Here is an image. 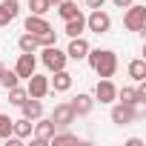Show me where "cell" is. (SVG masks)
Wrapping results in <instances>:
<instances>
[{"label": "cell", "instance_id": "cell-1", "mask_svg": "<svg viewBox=\"0 0 146 146\" xmlns=\"http://www.w3.org/2000/svg\"><path fill=\"white\" fill-rule=\"evenodd\" d=\"M86 60H89V66L98 72L100 78H112L117 72V54L109 52V49H89Z\"/></svg>", "mask_w": 146, "mask_h": 146}, {"label": "cell", "instance_id": "cell-2", "mask_svg": "<svg viewBox=\"0 0 146 146\" xmlns=\"http://www.w3.org/2000/svg\"><path fill=\"white\" fill-rule=\"evenodd\" d=\"M140 117V112H137V106L135 103H115L112 106V123H117V126H129V123H135Z\"/></svg>", "mask_w": 146, "mask_h": 146}, {"label": "cell", "instance_id": "cell-3", "mask_svg": "<svg viewBox=\"0 0 146 146\" xmlns=\"http://www.w3.org/2000/svg\"><path fill=\"white\" fill-rule=\"evenodd\" d=\"M123 26L129 32H143L146 29V6H126V17H123Z\"/></svg>", "mask_w": 146, "mask_h": 146}, {"label": "cell", "instance_id": "cell-4", "mask_svg": "<svg viewBox=\"0 0 146 146\" xmlns=\"http://www.w3.org/2000/svg\"><path fill=\"white\" fill-rule=\"evenodd\" d=\"M86 29L95 32V35H106L112 29V17L103 12V9H92V15L86 17Z\"/></svg>", "mask_w": 146, "mask_h": 146}, {"label": "cell", "instance_id": "cell-5", "mask_svg": "<svg viewBox=\"0 0 146 146\" xmlns=\"http://www.w3.org/2000/svg\"><path fill=\"white\" fill-rule=\"evenodd\" d=\"M66 52H60L57 49V43L54 46H43V66L49 69V72H57V69H66Z\"/></svg>", "mask_w": 146, "mask_h": 146}, {"label": "cell", "instance_id": "cell-6", "mask_svg": "<svg viewBox=\"0 0 146 146\" xmlns=\"http://www.w3.org/2000/svg\"><path fill=\"white\" fill-rule=\"evenodd\" d=\"M75 109H72V103H57L54 106V112H52V123L57 126V129H69L72 123H75Z\"/></svg>", "mask_w": 146, "mask_h": 146}, {"label": "cell", "instance_id": "cell-7", "mask_svg": "<svg viewBox=\"0 0 146 146\" xmlns=\"http://www.w3.org/2000/svg\"><path fill=\"white\" fill-rule=\"evenodd\" d=\"M95 100H100V103H115V100H117V86H115L109 78H100V83L95 86Z\"/></svg>", "mask_w": 146, "mask_h": 146}, {"label": "cell", "instance_id": "cell-8", "mask_svg": "<svg viewBox=\"0 0 146 146\" xmlns=\"http://www.w3.org/2000/svg\"><path fill=\"white\" fill-rule=\"evenodd\" d=\"M89 40L80 35V37H72V43H69V49H66V57L69 60H86V54H89Z\"/></svg>", "mask_w": 146, "mask_h": 146}, {"label": "cell", "instance_id": "cell-9", "mask_svg": "<svg viewBox=\"0 0 146 146\" xmlns=\"http://www.w3.org/2000/svg\"><path fill=\"white\" fill-rule=\"evenodd\" d=\"M29 80V86H26V92H29V98H46L49 95V78H43V75H35L32 78H26Z\"/></svg>", "mask_w": 146, "mask_h": 146}, {"label": "cell", "instance_id": "cell-10", "mask_svg": "<svg viewBox=\"0 0 146 146\" xmlns=\"http://www.w3.org/2000/svg\"><path fill=\"white\" fill-rule=\"evenodd\" d=\"M32 132H35V140H40V143H49V140H52V135L57 132V126L52 123V117H49V120L37 117V120H35V126H32Z\"/></svg>", "mask_w": 146, "mask_h": 146}, {"label": "cell", "instance_id": "cell-11", "mask_svg": "<svg viewBox=\"0 0 146 146\" xmlns=\"http://www.w3.org/2000/svg\"><path fill=\"white\" fill-rule=\"evenodd\" d=\"M35 69H37V60H35V54H32V52H23V54L17 57V66H15L17 78H32V75H35Z\"/></svg>", "mask_w": 146, "mask_h": 146}, {"label": "cell", "instance_id": "cell-12", "mask_svg": "<svg viewBox=\"0 0 146 146\" xmlns=\"http://www.w3.org/2000/svg\"><path fill=\"white\" fill-rule=\"evenodd\" d=\"M17 12H20L17 0H3V3H0V26H9L17 17Z\"/></svg>", "mask_w": 146, "mask_h": 146}, {"label": "cell", "instance_id": "cell-13", "mask_svg": "<svg viewBox=\"0 0 146 146\" xmlns=\"http://www.w3.org/2000/svg\"><path fill=\"white\" fill-rule=\"evenodd\" d=\"M20 109H23V117H29V120L43 117V103H40V98H26V100L20 103Z\"/></svg>", "mask_w": 146, "mask_h": 146}, {"label": "cell", "instance_id": "cell-14", "mask_svg": "<svg viewBox=\"0 0 146 146\" xmlns=\"http://www.w3.org/2000/svg\"><path fill=\"white\" fill-rule=\"evenodd\" d=\"M49 89H54V92H69V89H72V75H69L66 69H57L54 78L49 80Z\"/></svg>", "mask_w": 146, "mask_h": 146}, {"label": "cell", "instance_id": "cell-15", "mask_svg": "<svg viewBox=\"0 0 146 146\" xmlns=\"http://www.w3.org/2000/svg\"><path fill=\"white\" fill-rule=\"evenodd\" d=\"M46 29H52V26H49V20H46L43 15H29V17H26V32H29V35L37 37V35H43Z\"/></svg>", "mask_w": 146, "mask_h": 146}, {"label": "cell", "instance_id": "cell-16", "mask_svg": "<svg viewBox=\"0 0 146 146\" xmlns=\"http://www.w3.org/2000/svg\"><path fill=\"white\" fill-rule=\"evenodd\" d=\"M63 32H66L69 37H80V35L86 32V17H83V15H75V17H69Z\"/></svg>", "mask_w": 146, "mask_h": 146}, {"label": "cell", "instance_id": "cell-17", "mask_svg": "<svg viewBox=\"0 0 146 146\" xmlns=\"http://www.w3.org/2000/svg\"><path fill=\"white\" fill-rule=\"evenodd\" d=\"M95 106V98L92 95H78L75 100H72V109H75V115H89Z\"/></svg>", "mask_w": 146, "mask_h": 146}, {"label": "cell", "instance_id": "cell-18", "mask_svg": "<svg viewBox=\"0 0 146 146\" xmlns=\"http://www.w3.org/2000/svg\"><path fill=\"white\" fill-rule=\"evenodd\" d=\"M32 126H35V120H29V117H20V120H15V123H12V135L23 140V137H29V135H32Z\"/></svg>", "mask_w": 146, "mask_h": 146}, {"label": "cell", "instance_id": "cell-19", "mask_svg": "<svg viewBox=\"0 0 146 146\" xmlns=\"http://www.w3.org/2000/svg\"><path fill=\"white\" fill-rule=\"evenodd\" d=\"M129 78H132V80H137V83H140V80H146V60H140V57H137V60H132V63H129Z\"/></svg>", "mask_w": 146, "mask_h": 146}, {"label": "cell", "instance_id": "cell-20", "mask_svg": "<svg viewBox=\"0 0 146 146\" xmlns=\"http://www.w3.org/2000/svg\"><path fill=\"white\" fill-rule=\"evenodd\" d=\"M57 15L63 20H69V17L80 15V9H78V3H72V0H60V3H57Z\"/></svg>", "mask_w": 146, "mask_h": 146}, {"label": "cell", "instance_id": "cell-21", "mask_svg": "<svg viewBox=\"0 0 146 146\" xmlns=\"http://www.w3.org/2000/svg\"><path fill=\"white\" fill-rule=\"evenodd\" d=\"M17 46H20V52H35V49H40V43H37V37L35 35H20V40H17Z\"/></svg>", "mask_w": 146, "mask_h": 146}, {"label": "cell", "instance_id": "cell-22", "mask_svg": "<svg viewBox=\"0 0 146 146\" xmlns=\"http://www.w3.org/2000/svg\"><path fill=\"white\" fill-rule=\"evenodd\" d=\"M6 92H9V103H12V106H20V103L29 98V92L20 89V86H12V89H6Z\"/></svg>", "mask_w": 146, "mask_h": 146}, {"label": "cell", "instance_id": "cell-23", "mask_svg": "<svg viewBox=\"0 0 146 146\" xmlns=\"http://www.w3.org/2000/svg\"><path fill=\"white\" fill-rule=\"evenodd\" d=\"M117 100H120V103H135V106H137V89H132V86L117 89Z\"/></svg>", "mask_w": 146, "mask_h": 146}, {"label": "cell", "instance_id": "cell-24", "mask_svg": "<svg viewBox=\"0 0 146 146\" xmlns=\"http://www.w3.org/2000/svg\"><path fill=\"white\" fill-rule=\"evenodd\" d=\"M49 143H54V146H60V143H78V135H72V132H60V135H57V132H54Z\"/></svg>", "mask_w": 146, "mask_h": 146}, {"label": "cell", "instance_id": "cell-25", "mask_svg": "<svg viewBox=\"0 0 146 146\" xmlns=\"http://www.w3.org/2000/svg\"><path fill=\"white\" fill-rule=\"evenodd\" d=\"M0 83H3V89H12V86H17V83H20V78H17V72H6V69H3V75H0Z\"/></svg>", "mask_w": 146, "mask_h": 146}, {"label": "cell", "instance_id": "cell-26", "mask_svg": "<svg viewBox=\"0 0 146 146\" xmlns=\"http://www.w3.org/2000/svg\"><path fill=\"white\" fill-rule=\"evenodd\" d=\"M29 9H32V15H46L52 9V3L49 0H29Z\"/></svg>", "mask_w": 146, "mask_h": 146}, {"label": "cell", "instance_id": "cell-27", "mask_svg": "<svg viewBox=\"0 0 146 146\" xmlns=\"http://www.w3.org/2000/svg\"><path fill=\"white\" fill-rule=\"evenodd\" d=\"M37 43H40V46H54V43H57V32H54V29H46L43 35H37Z\"/></svg>", "mask_w": 146, "mask_h": 146}, {"label": "cell", "instance_id": "cell-28", "mask_svg": "<svg viewBox=\"0 0 146 146\" xmlns=\"http://www.w3.org/2000/svg\"><path fill=\"white\" fill-rule=\"evenodd\" d=\"M12 123H15V120H12L9 115H0V137H3V140L12 135Z\"/></svg>", "mask_w": 146, "mask_h": 146}, {"label": "cell", "instance_id": "cell-29", "mask_svg": "<svg viewBox=\"0 0 146 146\" xmlns=\"http://www.w3.org/2000/svg\"><path fill=\"white\" fill-rule=\"evenodd\" d=\"M137 103H146V86H143V80L137 86Z\"/></svg>", "mask_w": 146, "mask_h": 146}, {"label": "cell", "instance_id": "cell-30", "mask_svg": "<svg viewBox=\"0 0 146 146\" xmlns=\"http://www.w3.org/2000/svg\"><path fill=\"white\" fill-rule=\"evenodd\" d=\"M103 3H106V0H86L89 9H103Z\"/></svg>", "mask_w": 146, "mask_h": 146}, {"label": "cell", "instance_id": "cell-31", "mask_svg": "<svg viewBox=\"0 0 146 146\" xmlns=\"http://www.w3.org/2000/svg\"><path fill=\"white\" fill-rule=\"evenodd\" d=\"M112 3H115L117 9H126V6H132V3H135V0H112Z\"/></svg>", "mask_w": 146, "mask_h": 146}, {"label": "cell", "instance_id": "cell-32", "mask_svg": "<svg viewBox=\"0 0 146 146\" xmlns=\"http://www.w3.org/2000/svg\"><path fill=\"white\" fill-rule=\"evenodd\" d=\"M126 146H143V140H140V137H129V140H126Z\"/></svg>", "mask_w": 146, "mask_h": 146}, {"label": "cell", "instance_id": "cell-33", "mask_svg": "<svg viewBox=\"0 0 146 146\" xmlns=\"http://www.w3.org/2000/svg\"><path fill=\"white\" fill-rule=\"evenodd\" d=\"M49 3H52V6H57V3H60V0H49Z\"/></svg>", "mask_w": 146, "mask_h": 146}, {"label": "cell", "instance_id": "cell-34", "mask_svg": "<svg viewBox=\"0 0 146 146\" xmlns=\"http://www.w3.org/2000/svg\"><path fill=\"white\" fill-rule=\"evenodd\" d=\"M3 69H6V66H3V63H0V75H3Z\"/></svg>", "mask_w": 146, "mask_h": 146}]
</instances>
